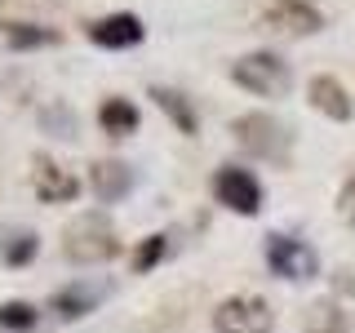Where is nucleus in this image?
Masks as SVG:
<instances>
[{"instance_id":"f8f14e48","label":"nucleus","mask_w":355,"mask_h":333,"mask_svg":"<svg viewBox=\"0 0 355 333\" xmlns=\"http://www.w3.org/2000/svg\"><path fill=\"white\" fill-rule=\"evenodd\" d=\"M0 36L14 53H31V49H53L62 44V31L58 27H44V22H0Z\"/></svg>"},{"instance_id":"9d476101","label":"nucleus","mask_w":355,"mask_h":333,"mask_svg":"<svg viewBox=\"0 0 355 333\" xmlns=\"http://www.w3.org/2000/svg\"><path fill=\"white\" fill-rule=\"evenodd\" d=\"M306 103L315 107L320 116L338 120V125H347V120L355 116V103H351L347 85H342L338 76H329V71H320V76H311V80H306Z\"/></svg>"},{"instance_id":"ddd939ff","label":"nucleus","mask_w":355,"mask_h":333,"mask_svg":"<svg viewBox=\"0 0 355 333\" xmlns=\"http://www.w3.org/2000/svg\"><path fill=\"white\" fill-rule=\"evenodd\" d=\"M98 302H103V284H67L49 298V311L71 325V320H85L89 311H98Z\"/></svg>"},{"instance_id":"20e7f679","label":"nucleus","mask_w":355,"mask_h":333,"mask_svg":"<svg viewBox=\"0 0 355 333\" xmlns=\"http://www.w3.org/2000/svg\"><path fill=\"white\" fill-rule=\"evenodd\" d=\"M275 311L258 293H236L214 307V333H271Z\"/></svg>"},{"instance_id":"6e6552de","label":"nucleus","mask_w":355,"mask_h":333,"mask_svg":"<svg viewBox=\"0 0 355 333\" xmlns=\"http://www.w3.org/2000/svg\"><path fill=\"white\" fill-rule=\"evenodd\" d=\"M85 36L98 44V49H138L142 40H147V27H142V18L138 14H107V18H94V22H85Z\"/></svg>"},{"instance_id":"423d86ee","label":"nucleus","mask_w":355,"mask_h":333,"mask_svg":"<svg viewBox=\"0 0 355 333\" xmlns=\"http://www.w3.org/2000/svg\"><path fill=\"white\" fill-rule=\"evenodd\" d=\"M266 266H271V275H280V280H315L320 275L315 249L297 236H280V231L266 236Z\"/></svg>"},{"instance_id":"7ed1b4c3","label":"nucleus","mask_w":355,"mask_h":333,"mask_svg":"<svg viewBox=\"0 0 355 333\" xmlns=\"http://www.w3.org/2000/svg\"><path fill=\"white\" fill-rule=\"evenodd\" d=\"M231 80L258 98H284L293 89V71H288V62L280 53L258 49V53H244V58L231 62Z\"/></svg>"},{"instance_id":"412c9836","label":"nucleus","mask_w":355,"mask_h":333,"mask_svg":"<svg viewBox=\"0 0 355 333\" xmlns=\"http://www.w3.org/2000/svg\"><path fill=\"white\" fill-rule=\"evenodd\" d=\"M338 218L347 222V227H355V178H347L338 191Z\"/></svg>"},{"instance_id":"f3484780","label":"nucleus","mask_w":355,"mask_h":333,"mask_svg":"<svg viewBox=\"0 0 355 333\" xmlns=\"http://www.w3.org/2000/svg\"><path fill=\"white\" fill-rule=\"evenodd\" d=\"M36 320H40L36 302H22V298L0 302V329L5 333H27V329H36Z\"/></svg>"},{"instance_id":"0eeeda50","label":"nucleus","mask_w":355,"mask_h":333,"mask_svg":"<svg viewBox=\"0 0 355 333\" xmlns=\"http://www.w3.org/2000/svg\"><path fill=\"white\" fill-rule=\"evenodd\" d=\"M262 27L280 31V36H315V31H324V14L311 0H266Z\"/></svg>"},{"instance_id":"a211bd4d","label":"nucleus","mask_w":355,"mask_h":333,"mask_svg":"<svg viewBox=\"0 0 355 333\" xmlns=\"http://www.w3.org/2000/svg\"><path fill=\"white\" fill-rule=\"evenodd\" d=\"M164 249H169V236H164V231L147 236V240L138 244V249H133V271H138V275H142V271H151V266L164 258Z\"/></svg>"},{"instance_id":"2eb2a0df","label":"nucleus","mask_w":355,"mask_h":333,"mask_svg":"<svg viewBox=\"0 0 355 333\" xmlns=\"http://www.w3.org/2000/svg\"><path fill=\"white\" fill-rule=\"evenodd\" d=\"M138 107L129 103V98H120V94H111L103 98V107H98V125H103L107 138H129V133H138Z\"/></svg>"},{"instance_id":"39448f33","label":"nucleus","mask_w":355,"mask_h":333,"mask_svg":"<svg viewBox=\"0 0 355 333\" xmlns=\"http://www.w3.org/2000/svg\"><path fill=\"white\" fill-rule=\"evenodd\" d=\"M214 200L222 209H231V214H240V218H253V214H262V182L253 178L249 169H240V164H222V169L214 173Z\"/></svg>"},{"instance_id":"6ab92c4d","label":"nucleus","mask_w":355,"mask_h":333,"mask_svg":"<svg viewBox=\"0 0 355 333\" xmlns=\"http://www.w3.org/2000/svg\"><path fill=\"white\" fill-rule=\"evenodd\" d=\"M36 253H40V240L31 236V231H22V236H14V240L5 244V262L9 266H27Z\"/></svg>"},{"instance_id":"dca6fc26","label":"nucleus","mask_w":355,"mask_h":333,"mask_svg":"<svg viewBox=\"0 0 355 333\" xmlns=\"http://www.w3.org/2000/svg\"><path fill=\"white\" fill-rule=\"evenodd\" d=\"M302 333H351V320L333 298H315L302 311Z\"/></svg>"},{"instance_id":"aec40b11","label":"nucleus","mask_w":355,"mask_h":333,"mask_svg":"<svg viewBox=\"0 0 355 333\" xmlns=\"http://www.w3.org/2000/svg\"><path fill=\"white\" fill-rule=\"evenodd\" d=\"M40 120H44V125H49L53 133H58V138H71V133H76V116H67V111H62L58 103H53L49 111H44Z\"/></svg>"},{"instance_id":"1a4fd4ad","label":"nucleus","mask_w":355,"mask_h":333,"mask_svg":"<svg viewBox=\"0 0 355 333\" xmlns=\"http://www.w3.org/2000/svg\"><path fill=\"white\" fill-rule=\"evenodd\" d=\"M31 182H36V196L44 205H71L80 196V182H76L71 169H62L49 151H36L31 155Z\"/></svg>"},{"instance_id":"f257e3e1","label":"nucleus","mask_w":355,"mask_h":333,"mask_svg":"<svg viewBox=\"0 0 355 333\" xmlns=\"http://www.w3.org/2000/svg\"><path fill=\"white\" fill-rule=\"evenodd\" d=\"M120 249H125V244H120L116 222L107 214H80L62 227V258L67 262L98 266V262H111Z\"/></svg>"},{"instance_id":"4468645a","label":"nucleus","mask_w":355,"mask_h":333,"mask_svg":"<svg viewBox=\"0 0 355 333\" xmlns=\"http://www.w3.org/2000/svg\"><path fill=\"white\" fill-rule=\"evenodd\" d=\"M147 98L164 111V116H169V125L178 133H187V138H196V133H200V116H196V107L187 103V94H178V89H169V85H151Z\"/></svg>"},{"instance_id":"f03ea898","label":"nucleus","mask_w":355,"mask_h":333,"mask_svg":"<svg viewBox=\"0 0 355 333\" xmlns=\"http://www.w3.org/2000/svg\"><path fill=\"white\" fill-rule=\"evenodd\" d=\"M231 138H236L249 155L271 160V164H284L288 151H293V133H288L275 116H266V111H244V116H236L231 120Z\"/></svg>"},{"instance_id":"9b49d317","label":"nucleus","mask_w":355,"mask_h":333,"mask_svg":"<svg viewBox=\"0 0 355 333\" xmlns=\"http://www.w3.org/2000/svg\"><path fill=\"white\" fill-rule=\"evenodd\" d=\"M133 182H138V173H133L125 160H116V155L89 164V187H94V196L103 200V205H120V200L133 191Z\"/></svg>"}]
</instances>
